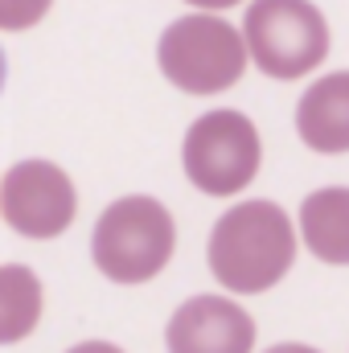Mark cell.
<instances>
[{"label": "cell", "mask_w": 349, "mask_h": 353, "mask_svg": "<svg viewBox=\"0 0 349 353\" xmlns=\"http://www.w3.org/2000/svg\"><path fill=\"white\" fill-rule=\"evenodd\" d=\"M41 321V279L25 263L0 267V345L25 341Z\"/></svg>", "instance_id": "30bf717a"}, {"label": "cell", "mask_w": 349, "mask_h": 353, "mask_svg": "<svg viewBox=\"0 0 349 353\" xmlns=\"http://www.w3.org/2000/svg\"><path fill=\"white\" fill-rule=\"evenodd\" d=\"M177 247V226L169 205L148 193H128L111 201L90 234V259L111 283H148L157 279Z\"/></svg>", "instance_id": "7a4b0ae2"}, {"label": "cell", "mask_w": 349, "mask_h": 353, "mask_svg": "<svg viewBox=\"0 0 349 353\" xmlns=\"http://www.w3.org/2000/svg\"><path fill=\"white\" fill-rule=\"evenodd\" d=\"M50 4L54 0H0V29L4 33H25L50 12Z\"/></svg>", "instance_id": "8fae6325"}, {"label": "cell", "mask_w": 349, "mask_h": 353, "mask_svg": "<svg viewBox=\"0 0 349 353\" xmlns=\"http://www.w3.org/2000/svg\"><path fill=\"white\" fill-rule=\"evenodd\" d=\"M296 132L312 152H349V70L321 74L296 103Z\"/></svg>", "instance_id": "ba28073f"}, {"label": "cell", "mask_w": 349, "mask_h": 353, "mask_svg": "<svg viewBox=\"0 0 349 353\" xmlns=\"http://www.w3.org/2000/svg\"><path fill=\"white\" fill-rule=\"evenodd\" d=\"M161 74L185 94H222L247 74V41L218 12L177 17L157 41Z\"/></svg>", "instance_id": "3957f363"}, {"label": "cell", "mask_w": 349, "mask_h": 353, "mask_svg": "<svg viewBox=\"0 0 349 353\" xmlns=\"http://www.w3.org/2000/svg\"><path fill=\"white\" fill-rule=\"evenodd\" d=\"M243 41L247 58L267 79L292 83L329 58V21L312 0H251Z\"/></svg>", "instance_id": "277c9868"}, {"label": "cell", "mask_w": 349, "mask_h": 353, "mask_svg": "<svg viewBox=\"0 0 349 353\" xmlns=\"http://www.w3.org/2000/svg\"><path fill=\"white\" fill-rule=\"evenodd\" d=\"M296 263V226L275 201H243L214 222L210 271L235 296L275 288Z\"/></svg>", "instance_id": "6da1fadb"}, {"label": "cell", "mask_w": 349, "mask_h": 353, "mask_svg": "<svg viewBox=\"0 0 349 353\" xmlns=\"http://www.w3.org/2000/svg\"><path fill=\"white\" fill-rule=\"evenodd\" d=\"M300 239L304 247L333 267H349V189L329 185L304 197L300 205Z\"/></svg>", "instance_id": "9c48e42d"}, {"label": "cell", "mask_w": 349, "mask_h": 353, "mask_svg": "<svg viewBox=\"0 0 349 353\" xmlns=\"http://www.w3.org/2000/svg\"><path fill=\"white\" fill-rule=\"evenodd\" d=\"M185 176L210 197H235L259 176L263 144L255 123L243 111L218 107L189 123L185 132Z\"/></svg>", "instance_id": "5b68a950"}, {"label": "cell", "mask_w": 349, "mask_h": 353, "mask_svg": "<svg viewBox=\"0 0 349 353\" xmlns=\"http://www.w3.org/2000/svg\"><path fill=\"white\" fill-rule=\"evenodd\" d=\"M267 353H321V350H312V345H271Z\"/></svg>", "instance_id": "5bb4252c"}, {"label": "cell", "mask_w": 349, "mask_h": 353, "mask_svg": "<svg viewBox=\"0 0 349 353\" xmlns=\"http://www.w3.org/2000/svg\"><path fill=\"white\" fill-rule=\"evenodd\" d=\"M189 8H201V12H222V8H235L243 0H185Z\"/></svg>", "instance_id": "7c38bea8"}, {"label": "cell", "mask_w": 349, "mask_h": 353, "mask_svg": "<svg viewBox=\"0 0 349 353\" xmlns=\"http://www.w3.org/2000/svg\"><path fill=\"white\" fill-rule=\"evenodd\" d=\"M79 214L74 181L54 161H17L0 181V218L21 239H58Z\"/></svg>", "instance_id": "8992f818"}, {"label": "cell", "mask_w": 349, "mask_h": 353, "mask_svg": "<svg viewBox=\"0 0 349 353\" xmlns=\"http://www.w3.org/2000/svg\"><path fill=\"white\" fill-rule=\"evenodd\" d=\"M4 74H8V62H4V50H0V90H4Z\"/></svg>", "instance_id": "9a60e30c"}, {"label": "cell", "mask_w": 349, "mask_h": 353, "mask_svg": "<svg viewBox=\"0 0 349 353\" xmlns=\"http://www.w3.org/2000/svg\"><path fill=\"white\" fill-rule=\"evenodd\" d=\"M66 353H123L119 345H107V341H83V345H74V350Z\"/></svg>", "instance_id": "4fadbf2b"}, {"label": "cell", "mask_w": 349, "mask_h": 353, "mask_svg": "<svg viewBox=\"0 0 349 353\" xmlns=\"http://www.w3.org/2000/svg\"><path fill=\"white\" fill-rule=\"evenodd\" d=\"M165 345L169 353H251L255 321L226 296H193L173 312Z\"/></svg>", "instance_id": "52a82bcc"}]
</instances>
